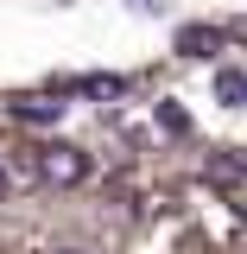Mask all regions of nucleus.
<instances>
[{
  "mask_svg": "<svg viewBox=\"0 0 247 254\" xmlns=\"http://www.w3.org/2000/svg\"><path fill=\"white\" fill-rule=\"evenodd\" d=\"M216 95L228 102V108H241V102H247V70H235V64H222V70H216Z\"/></svg>",
  "mask_w": 247,
  "mask_h": 254,
  "instance_id": "nucleus-5",
  "label": "nucleus"
},
{
  "mask_svg": "<svg viewBox=\"0 0 247 254\" xmlns=\"http://www.w3.org/2000/svg\"><path fill=\"white\" fill-rule=\"evenodd\" d=\"M203 178H209V185H222V190H235V185L247 178V153H235V146L209 153V159H203Z\"/></svg>",
  "mask_w": 247,
  "mask_h": 254,
  "instance_id": "nucleus-2",
  "label": "nucleus"
},
{
  "mask_svg": "<svg viewBox=\"0 0 247 254\" xmlns=\"http://www.w3.org/2000/svg\"><path fill=\"white\" fill-rule=\"evenodd\" d=\"M158 121H165V133H190V115H184V108H171V102L158 108Z\"/></svg>",
  "mask_w": 247,
  "mask_h": 254,
  "instance_id": "nucleus-7",
  "label": "nucleus"
},
{
  "mask_svg": "<svg viewBox=\"0 0 247 254\" xmlns=\"http://www.w3.org/2000/svg\"><path fill=\"white\" fill-rule=\"evenodd\" d=\"M57 254H83V248H57Z\"/></svg>",
  "mask_w": 247,
  "mask_h": 254,
  "instance_id": "nucleus-9",
  "label": "nucleus"
},
{
  "mask_svg": "<svg viewBox=\"0 0 247 254\" xmlns=\"http://www.w3.org/2000/svg\"><path fill=\"white\" fill-rule=\"evenodd\" d=\"M222 38H228L222 26H184V32H178V51H184V58H216Z\"/></svg>",
  "mask_w": 247,
  "mask_h": 254,
  "instance_id": "nucleus-3",
  "label": "nucleus"
},
{
  "mask_svg": "<svg viewBox=\"0 0 247 254\" xmlns=\"http://www.w3.org/2000/svg\"><path fill=\"white\" fill-rule=\"evenodd\" d=\"M241 222H247V210H241Z\"/></svg>",
  "mask_w": 247,
  "mask_h": 254,
  "instance_id": "nucleus-10",
  "label": "nucleus"
},
{
  "mask_svg": "<svg viewBox=\"0 0 247 254\" xmlns=\"http://www.w3.org/2000/svg\"><path fill=\"white\" fill-rule=\"evenodd\" d=\"M63 115V102H51V95H19L13 102V121H26V127H51Z\"/></svg>",
  "mask_w": 247,
  "mask_h": 254,
  "instance_id": "nucleus-4",
  "label": "nucleus"
},
{
  "mask_svg": "<svg viewBox=\"0 0 247 254\" xmlns=\"http://www.w3.org/2000/svg\"><path fill=\"white\" fill-rule=\"evenodd\" d=\"M76 89H83V95H121L127 83H121V76H83Z\"/></svg>",
  "mask_w": 247,
  "mask_h": 254,
  "instance_id": "nucleus-6",
  "label": "nucleus"
},
{
  "mask_svg": "<svg viewBox=\"0 0 247 254\" xmlns=\"http://www.w3.org/2000/svg\"><path fill=\"white\" fill-rule=\"evenodd\" d=\"M13 190V172H6V153H0V197Z\"/></svg>",
  "mask_w": 247,
  "mask_h": 254,
  "instance_id": "nucleus-8",
  "label": "nucleus"
},
{
  "mask_svg": "<svg viewBox=\"0 0 247 254\" xmlns=\"http://www.w3.org/2000/svg\"><path fill=\"white\" fill-rule=\"evenodd\" d=\"M32 159H38L32 172H38L45 185H83V178H89V153H83V146H57V140H51V146H32Z\"/></svg>",
  "mask_w": 247,
  "mask_h": 254,
  "instance_id": "nucleus-1",
  "label": "nucleus"
}]
</instances>
